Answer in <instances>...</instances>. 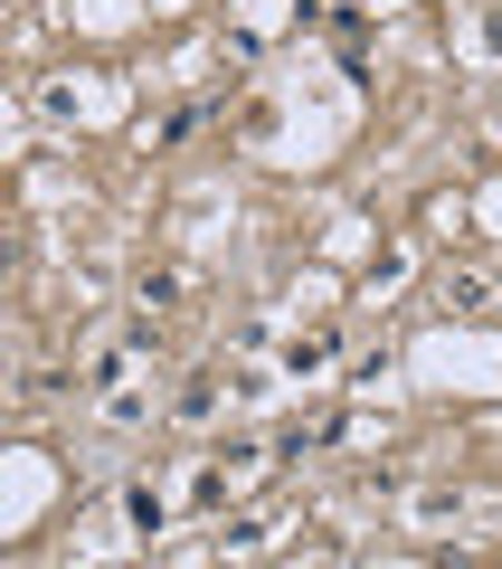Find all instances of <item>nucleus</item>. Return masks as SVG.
Returning a JSON list of instances; mask_svg holds the SVG:
<instances>
[{"label": "nucleus", "mask_w": 502, "mask_h": 569, "mask_svg": "<svg viewBox=\"0 0 502 569\" xmlns=\"http://www.w3.org/2000/svg\"><path fill=\"white\" fill-rule=\"evenodd\" d=\"M445 522H474V493L464 485H426L418 503H408V531H445Z\"/></svg>", "instance_id": "obj_1"}, {"label": "nucleus", "mask_w": 502, "mask_h": 569, "mask_svg": "<svg viewBox=\"0 0 502 569\" xmlns=\"http://www.w3.org/2000/svg\"><path fill=\"white\" fill-rule=\"evenodd\" d=\"M464 58H474V67H502V0L464 20Z\"/></svg>", "instance_id": "obj_2"}, {"label": "nucleus", "mask_w": 502, "mask_h": 569, "mask_svg": "<svg viewBox=\"0 0 502 569\" xmlns=\"http://www.w3.org/2000/svg\"><path fill=\"white\" fill-rule=\"evenodd\" d=\"M209 219H228V190H190L181 200V238H209Z\"/></svg>", "instance_id": "obj_3"}, {"label": "nucleus", "mask_w": 502, "mask_h": 569, "mask_svg": "<svg viewBox=\"0 0 502 569\" xmlns=\"http://www.w3.org/2000/svg\"><path fill=\"white\" fill-rule=\"evenodd\" d=\"M313 370H332V342H294L284 351V380H313Z\"/></svg>", "instance_id": "obj_4"}]
</instances>
